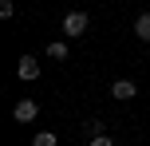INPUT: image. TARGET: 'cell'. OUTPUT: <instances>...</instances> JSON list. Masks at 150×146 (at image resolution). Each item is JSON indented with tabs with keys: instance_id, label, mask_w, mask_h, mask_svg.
<instances>
[{
	"instance_id": "9c48e42d",
	"label": "cell",
	"mask_w": 150,
	"mask_h": 146,
	"mask_svg": "<svg viewBox=\"0 0 150 146\" xmlns=\"http://www.w3.org/2000/svg\"><path fill=\"white\" fill-rule=\"evenodd\" d=\"M12 12H16L12 0H0V20H12Z\"/></svg>"
},
{
	"instance_id": "8992f818",
	"label": "cell",
	"mask_w": 150,
	"mask_h": 146,
	"mask_svg": "<svg viewBox=\"0 0 150 146\" xmlns=\"http://www.w3.org/2000/svg\"><path fill=\"white\" fill-rule=\"evenodd\" d=\"M134 36L142 39V44H150V12H142V16L134 20Z\"/></svg>"
},
{
	"instance_id": "30bf717a",
	"label": "cell",
	"mask_w": 150,
	"mask_h": 146,
	"mask_svg": "<svg viewBox=\"0 0 150 146\" xmlns=\"http://www.w3.org/2000/svg\"><path fill=\"white\" fill-rule=\"evenodd\" d=\"M87 146H115V142H111V138H107V134H99V138H91Z\"/></svg>"
},
{
	"instance_id": "7a4b0ae2",
	"label": "cell",
	"mask_w": 150,
	"mask_h": 146,
	"mask_svg": "<svg viewBox=\"0 0 150 146\" xmlns=\"http://www.w3.org/2000/svg\"><path fill=\"white\" fill-rule=\"evenodd\" d=\"M36 115H40V103L36 99H20L12 107V118H16V123H36Z\"/></svg>"
},
{
	"instance_id": "52a82bcc",
	"label": "cell",
	"mask_w": 150,
	"mask_h": 146,
	"mask_svg": "<svg viewBox=\"0 0 150 146\" xmlns=\"http://www.w3.org/2000/svg\"><path fill=\"white\" fill-rule=\"evenodd\" d=\"M59 138H55V130H40L36 138H32V146H55Z\"/></svg>"
},
{
	"instance_id": "6da1fadb",
	"label": "cell",
	"mask_w": 150,
	"mask_h": 146,
	"mask_svg": "<svg viewBox=\"0 0 150 146\" xmlns=\"http://www.w3.org/2000/svg\"><path fill=\"white\" fill-rule=\"evenodd\" d=\"M87 12H67V16H63V24H59V32H63V36H67V39H75V36H83V32H87Z\"/></svg>"
},
{
	"instance_id": "ba28073f",
	"label": "cell",
	"mask_w": 150,
	"mask_h": 146,
	"mask_svg": "<svg viewBox=\"0 0 150 146\" xmlns=\"http://www.w3.org/2000/svg\"><path fill=\"white\" fill-rule=\"evenodd\" d=\"M99 134H103V123H99V118H91V123H87V138H99Z\"/></svg>"
},
{
	"instance_id": "277c9868",
	"label": "cell",
	"mask_w": 150,
	"mask_h": 146,
	"mask_svg": "<svg viewBox=\"0 0 150 146\" xmlns=\"http://www.w3.org/2000/svg\"><path fill=\"white\" fill-rule=\"evenodd\" d=\"M111 95H115L119 103H127V99L138 95V83H134V79H115V83H111Z\"/></svg>"
},
{
	"instance_id": "5b68a950",
	"label": "cell",
	"mask_w": 150,
	"mask_h": 146,
	"mask_svg": "<svg viewBox=\"0 0 150 146\" xmlns=\"http://www.w3.org/2000/svg\"><path fill=\"white\" fill-rule=\"evenodd\" d=\"M67 55H71L67 39H52V44H47V59H67Z\"/></svg>"
},
{
	"instance_id": "3957f363",
	"label": "cell",
	"mask_w": 150,
	"mask_h": 146,
	"mask_svg": "<svg viewBox=\"0 0 150 146\" xmlns=\"http://www.w3.org/2000/svg\"><path fill=\"white\" fill-rule=\"evenodd\" d=\"M16 75H20L24 83H32V79H40V59H36V55H24V59L16 63Z\"/></svg>"
}]
</instances>
